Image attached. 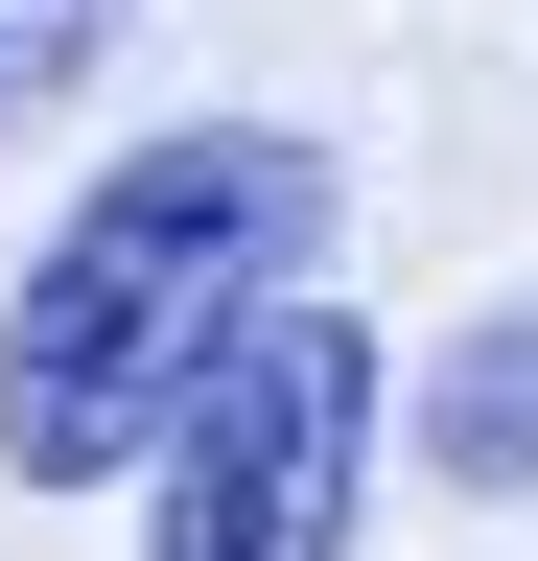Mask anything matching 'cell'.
I'll return each mask as SVG.
<instances>
[{
    "label": "cell",
    "instance_id": "6da1fadb",
    "mask_svg": "<svg viewBox=\"0 0 538 561\" xmlns=\"http://www.w3.org/2000/svg\"><path fill=\"white\" fill-rule=\"evenodd\" d=\"M305 234H328V140H282V117L141 140V164L47 234L24 328H0V468L94 491L117 445H164V398L211 375V328L257 305V280H305Z\"/></svg>",
    "mask_w": 538,
    "mask_h": 561
},
{
    "label": "cell",
    "instance_id": "7a4b0ae2",
    "mask_svg": "<svg viewBox=\"0 0 538 561\" xmlns=\"http://www.w3.org/2000/svg\"><path fill=\"white\" fill-rule=\"evenodd\" d=\"M352 421H375L352 305L257 280V305L211 328V375L164 398V515H141V561H352Z\"/></svg>",
    "mask_w": 538,
    "mask_h": 561
},
{
    "label": "cell",
    "instance_id": "3957f363",
    "mask_svg": "<svg viewBox=\"0 0 538 561\" xmlns=\"http://www.w3.org/2000/svg\"><path fill=\"white\" fill-rule=\"evenodd\" d=\"M445 491H538V305H492L445 351Z\"/></svg>",
    "mask_w": 538,
    "mask_h": 561
},
{
    "label": "cell",
    "instance_id": "277c9868",
    "mask_svg": "<svg viewBox=\"0 0 538 561\" xmlns=\"http://www.w3.org/2000/svg\"><path fill=\"white\" fill-rule=\"evenodd\" d=\"M117 47V0H0V140L24 117H71V70Z\"/></svg>",
    "mask_w": 538,
    "mask_h": 561
}]
</instances>
